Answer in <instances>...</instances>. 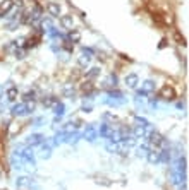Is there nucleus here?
Here are the masks:
<instances>
[{"label":"nucleus","instance_id":"obj_1","mask_svg":"<svg viewBox=\"0 0 189 190\" xmlns=\"http://www.w3.org/2000/svg\"><path fill=\"white\" fill-rule=\"evenodd\" d=\"M35 110V103H19L12 106V115H17V116H22V115H28Z\"/></svg>","mask_w":189,"mask_h":190},{"label":"nucleus","instance_id":"obj_2","mask_svg":"<svg viewBox=\"0 0 189 190\" xmlns=\"http://www.w3.org/2000/svg\"><path fill=\"white\" fill-rule=\"evenodd\" d=\"M148 141H150V144L153 146V147H160V146H165V139L158 134V132H155V130H151L150 134H148L146 137Z\"/></svg>","mask_w":189,"mask_h":190},{"label":"nucleus","instance_id":"obj_3","mask_svg":"<svg viewBox=\"0 0 189 190\" xmlns=\"http://www.w3.org/2000/svg\"><path fill=\"white\" fill-rule=\"evenodd\" d=\"M158 96H160L162 99H167V101H172V99H175V91L172 86H168V84H165L163 88L160 89V93H158Z\"/></svg>","mask_w":189,"mask_h":190},{"label":"nucleus","instance_id":"obj_4","mask_svg":"<svg viewBox=\"0 0 189 190\" xmlns=\"http://www.w3.org/2000/svg\"><path fill=\"white\" fill-rule=\"evenodd\" d=\"M43 141H45V137L42 134H33V136L28 137V141H26V146L28 147H35V146H42Z\"/></svg>","mask_w":189,"mask_h":190},{"label":"nucleus","instance_id":"obj_5","mask_svg":"<svg viewBox=\"0 0 189 190\" xmlns=\"http://www.w3.org/2000/svg\"><path fill=\"white\" fill-rule=\"evenodd\" d=\"M12 7H14V0H5V2H2V4H0V19L5 17V15L12 10Z\"/></svg>","mask_w":189,"mask_h":190},{"label":"nucleus","instance_id":"obj_6","mask_svg":"<svg viewBox=\"0 0 189 190\" xmlns=\"http://www.w3.org/2000/svg\"><path fill=\"white\" fill-rule=\"evenodd\" d=\"M96 136H98V130L95 129L93 125H88L86 130H84V139H86V141H90V142H93V141L96 139Z\"/></svg>","mask_w":189,"mask_h":190},{"label":"nucleus","instance_id":"obj_7","mask_svg":"<svg viewBox=\"0 0 189 190\" xmlns=\"http://www.w3.org/2000/svg\"><path fill=\"white\" fill-rule=\"evenodd\" d=\"M47 9H48V14L52 17H59V15H60V7H59V4H55V2H50Z\"/></svg>","mask_w":189,"mask_h":190},{"label":"nucleus","instance_id":"obj_8","mask_svg":"<svg viewBox=\"0 0 189 190\" xmlns=\"http://www.w3.org/2000/svg\"><path fill=\"white\" fill-rule=\"evenodd\" d=\"M126 84L129 86V88H136V86L139 84V77H138L136 74H129L126 77Z\"/></svg>","mask_w":189,"mask_h":190},{"label":"nucleus","instance_id":"obj_9","mask_svg":"<svg viewBox=\"0 0 189 190\" xmlns=\"http://www.w3.org/2000/svg\"><path fill=\"white\" fill-rule=\"evenodd\" d=\"M67 141V132H64V130H60L59 134H57L55 137H53V146H59V144H62Z\"/></svg>","mask_w":189,"mask_h":190},{"label":"nucleus","instance_id":"obj_10","mask_svg":"<svg viewBox=\"0 0 189 190\" xmlns=\"http://www.w3.org/2000/svg\"><path fill=\"white\" fill-rule=\"evenodd\" d=\"M60 24H62L65 29H72V24H74V22H72V15H62V17H60Z\"/></svg>","mask_w":189,"mask_h":190},{"label":"nucleus","instance_id":"obj_11","mask_svg":"<svg viewBox=\"0 0 189 190\" xmlns=\"http://www.w3.org/2000/svg\"><path fill=\"white\" fill-rule=\"evenodd\" d=\"M79 40H81V33H79L77 29H70L69 41H72V43H79Z\"/></svg>","mask_w":189,"mask_h":190},{"label":"nucleus","instance_id":"obj_12","mask_svg":"<svg viewBox=\"0 0 189 190\" xmlns=\"http://www.w3.org/2000/svg\"><path fill=\"white\" fill-rule=\"evenodd\" d=\"M17 94H19V93H17V88H9L7 89V99L9 101H16V99H17Z\"/></svg>","mask_w":189,"mask_h":190},{"label":"nucleus","instance_id":"obj_13","mask_svg":"<svg viewBox=\"0 0 189 190\" xmlns=\"http://www.w3.org/2000/svg\"><path fill=\"white\" fill-rule=\"evenodd\" d=\"M148 159H150V163H158L160 161V156H158V151H150L146 154Z\"/></svg>","mask_w":189,"mask_h":190},{"label":"nucleus","instance_id":"obj_14","mask_svg":"<svg viewBox=\"0 0 189 190\" xmlns=\"http://www.w3.org/2000/svg\"><path fill=\"white\" fill-rule=\"evenodd\" d=\"M40 156L43 159H48L52 156V149H50V146H42V152H40Z\"/></svg>","mask_w":189,"mask_h":190},{"label":"nucleus","instance_id":"obj_15","mask_svg":"<svg viewBox=\"0 0 189 190\" xmlns=\"http://www.w3.org/2000/svg\"><path fill=\"white\" fill-rule=\"evenodd\" d=\"M64 113H65V106H64L62 103H55V115H57V118H60Z\"/></svg>","mask_w":189,"mask_h":190},{"label":"nucleus","instance_id":"obj_16","mask_svg":"<svg viewBox=\"0 0 189 190\" xmlns=\"http://www.w3.org/2000/svg\"><path fill=\"white\" fill-rule=\"evenodd\" d=\"M90 60H91V55L83 53V57H79V65H81V67H86V65L90 63Z\"/></svg>","mask_w":189,"mask_h":190},{"label":"nucleus","instance_id":"obj_17","mask_svg":"<svg viewBox=\"0 0 189 190\" xmlns=\"http://www.w3.org/2000/svg\"><path fill=\"white\" fill-rule=\"evenodd\" d=\"M98 75H100V68L98 67H93L90 72H88L86 77H88V79H95V77H98Z\"/></svg>","mask_w":189,"mask_h":190},{"label":"nucleus","instance_id":"obj_18","mask_svg":"<svg viewBox=\"0 0 189 190\" xmlns=\"http://www.w3.org/2000/svg\"><path fill=\"white\" fill-rule=\"evenodd\" d=\"M153 89H155V82L153 81H146L145 84H143V91H146V93L153 91Z\"/></svg>","mask_w":189,"mask_h":190},{"label":"nucleus","instance_id":"obj_19","mask_svg":"<svg viewBox=\"0 0 189 190\" xmlns=\"http://www.w3.org/2000/svg\"><path fill=\"white\" fill-rule=\"evenodd\" d=\"M26 185H31V182H29V178H26V177L17 178V187H26Z\"/></svg>","mask_w":189,"mask_h":190},{"label":"nucleus","instance_id":"obj_20","mask_svg":"<svg viewBox=\"0 0 189 190\" xmlns=\"http://www.w3.org/2000/svg\"><path fill=\"white\" fill-rule=\"evenodd\" d=\"M107 84H108V86H113V88H115V86H117V75L110 74V75H108V81H107Z\"/></svg>","mask_w":189,"mask_h":190},{"label":"nucleus","instance_id":"obj_21","mask_svg":"<svg viewBox=\"0 0 189 190\" xmlns=\"http://www.w3.org/2000/svg\"><path fill=\"white\" fill-rule=\"evenodd\" d=\"M57 103L55 98H47V99H43V106H53Z\"/></svg>","mask_w":189,"mask_h":190},{"label":"nucleus","instance_id":"obj_22","mask_svg":"<svg viewBox=\"0 0 189 190\" xmlns=\"http://www.w3.org/2000/svg\"><path fill=\"white\" fill-rule=\"evenodd\" d=\"M33 98H35V93H26L24 94V101H31Z\"/></svg>","mask_w":189,"mask_h":190},{"label":"nucleus","instance_id":"obj_23","mask_svg":"<svg viewBox=\"0 0 189 190\" xmlns=\"http://www.w3.org/2000/svg\"><path fill=\"white\" fill-rule=\"evenodd\" d=\"M64 93L69 96V98H74V91H72L70 88H65V91H64Z\"/></svg>","mask_w":189,"mask_h":190},{"label":"nucleus","instance_id":"obj_24","mask_svg":"<svg viewBox=\"0 0 189 190\" xmlns=\"http://www.w3.org/2000/svg\"><path fill=\"white\" fill-rule=\"evenodd\" d=\"M64 48H65V50H69V52H72V45H70L69 41H65V43H64Z\"/></svg>","mask_w":189,"mask_h":190}]
</instances>
